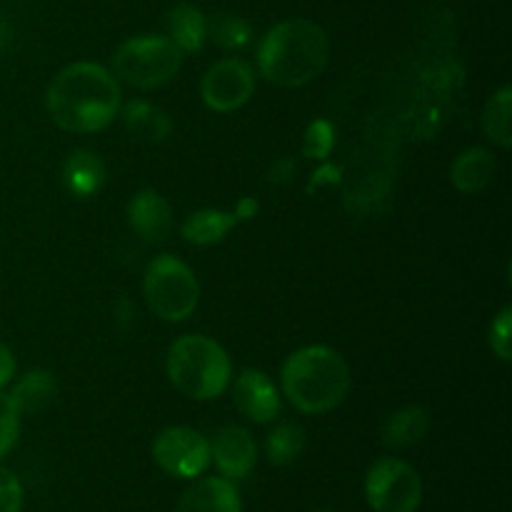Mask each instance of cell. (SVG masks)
<instances>
[{"mask_svg":"<svg viewBox=\"0 0 512 512\" xmlns=\"http://www.w3.org/2000/svg\"><path fill=\"white\" fill-rule=\"evenodd\" d=\"M365 498L373 512H418L423 480L400 458H380L365 475Z\"/></svg>","mask_w":512,"mask_h":512,"instance_id":"cell-7","label":"cell"},{"mask_svg":"<svg viewBox=\"0 0 512 512\" xmlns=\"http://www.w3.org/2000/svg\"><path fill=\"white\" fill-rule=\"evenodd\" d=\"M233 400L240 413L253 423H273L280 415V395L273 380L260 370H245L233 385Z\"/></svg>","mask_w":512,"mask_h":512,"instance_id":"cell-11","label":"cell"},{"mask_svg":"<svg viewBox=\"0 0 512 512\" xmlns=\"http://www.w3.org/2000/svg\"><path fill=\"white\" fill-rule=\"evenodd\" d=\"M510 115H512V88H500L493 98L485 103L483 110V133L498 148H510Z\"/></svg>","mask_w":512,"mask_h":512,"instance_id":"cell-21","label":"cell"},{"mask_svg":"<svg viewBox=\"0 0 512 512\" xmlns=\"http://www.w3.org/2000/svg\"><path fill=\"white\" fill-rule=\"evenodd\" d=\"M45 103L55 125L68 133H98L120 115V85L103 65L73 63L55 75Z\"/></svg>","mask_w":512,"mask_h":512,"instance_id":"cell-1","label":"cell"},{"mask_svg":"<svg viewBox=\"0 0 512 512\" xmlns=\"http://www.w3.org/2000/svg\"><path fill=\"white\" fill-rule=\"evenodd\" d=\"M153 458L163 473L178 480H195L208 470L210 443L193 428H165L153 443Z\"/></svg>","mask_w":512,"mask_h":512,"instance_id":"cell-8","label":"cell"},{"mask_svg":"<svg viewBox=\"0 0 512 512\" xmlns=\"http://www.w3.org/2000/svg\"><path fill=\"white\" fill-rule=\"evenodd\" d=\"M63 180L70 193L78 195V198H90L103 188L105 163L93 150H75L65 160Z\"/></svg>","mask_w":512,"mask_h":512,"instance_id":"cell-18","label":"cell"},{"mask_svg":"<svg viewBox=\"0 0 512 512\" xmlns=\"http://www.w3.org/2000/svg\"><path fill=\"white\" fill-rule=\"evenodd\" d=\"M145 303L165 323H180L193 315L200 300V285L193 270L173 255H158L145 270Z\"/></svg>","mask_w":512,"mask_h":512,"instance_id":"cell-6","label":"cell"},{"mask_svg":"<svg viewBox=\"0 0 512 512\" xmlns=\"http://www.w3.org/2000/svg\"><path fill=\"white\" fill-rule=\"evenodd\" d=\"M128 223L145 243H165L173 230V208L155 190H140L128 205Z\"/></svg>","mask_w":512,"mask_h":512,"instance_id":"cell-12","label":"cell"},{"mask_svg":"<svg viewBox=\"0 0 512 512\" xmlns=\"http://www.w3.org/2000/svg\"><path fill=\"white\" fill-rule=\"evenodd\" d=\"M490 348L498 355L500 360L512 358V310L505 308L498 318L493 320V328H490Z\"/></svg>","mask_w":512,"mask_h":512,"instance_id":"cell-26","label":"cell"},{"mask_svg":"<svg viewBox=\"0 0 512 512\" xmlns=\"http://www.w3.org/2000/svg\"><path fill=\"white\" fill-rule=\"evenodd\" d=\"M123 123L130 138L140 140V143H160V140L168 138L170 128H173L168 113L158 105L145 103V100L125 105Z\"/></svg>","mask_w":512,"mask_h":512,"instance_id":"cell-17","label":"cell"},{"mask_svg":"<svg viewBox=\"0 0 512 512\" xmlns=\"http://www.w3.org/2000/svg\"><path fill=\"white\" fill-rule=\"evenodd\" d=\"M175 512H243V500L233 480L203 478L180 495Z\"/></svg>","mask_w":512,"mask_h":512,"instance_id":"cell-14","label":"cell"},{"mask_svg":"<svg viewBox=\"0 0 512 512\" xmlns=\"http://www.w3.org/2000/svg\"><path fill=\"white\" fill-rule=\"evenodd\" d=\"M23 510V485L0 465V512H20Z\"/></svg>","mask_w":512,"mask_h":512,"instance_id":"cell-27","label":"cell"},{"mask_svg":"<svg viewBox=\"0 0 512 512\" xmlns=\"http://www.w3.org/2000/svg\"><path fill=\"white\" fill-rule=\"evenodd\" d=\"M55 395H58V385H55L53 375L45 370H30L15 383L10 398L18 405L20 415H38L53 405Z\"/></svg>","mask_w":512,"mask_h":512,"instance_id":"cell-20","label":"cell"},{"mask_svg":"<svg viewBox=\"0 0 512 512\" xmlns=\"http://www.w3.org/2000/svg\"><path fill=\"white\" fill-rule=\"evenodd\" d=\"M283 393L295 410L308 415L330 413L350 393V368L343 355L325 345H310L283 365Z\"/></svg>","mask_w":512,"mask_h":512,"instance_id":"cell-3","label":"cell"},{"mask_svg":"<svg viewBox=\"0 0 512 512\" xmlns=\"http://www.w3.org/2000/svg\"><path fill=\"white\" fill-rule=\"evenodd\" d=\"M495 170H498V160L490 150L470 148L455 158L453 168H450V180L460 193L475 195L483 193L493 183Z\"/></svg>","mask_w":512,"mask_h":512,"instance_id":"cell-15","label":"cell"},{"mask_svg":"<svg viewBox=\"0 0 512 512\" xmlns=\"http://www.w3.org/2000/svg\"><path fill=\"white\" fill-rule=\"evenodd\" d=\"M20 410L8 393H0V460L13 450L20 435Z\"/></svg>","mask_w":512,"mask_h":512,"instance_id":"cell-24","label":"cell"},{"mask_svg":"<svg viewBox=\"0 0 512 512\" xmlns=\"http://www.w3.org/2000/svg\"><path fill=\"white\" fill-rule=\"evenodd\" d=\"M15 375V358H13V350L8 348L5 343H0V388L8 385Z\"/></svg>","mask_w":512,"mask_h":512,"instance_id":"cell-28","label":"cell"},{"mask_svg":"<svg viewBox=\"0 0 512 512\" xmlns=\"http://www.w3.org/2000/svg\"><path fill=\"white\" fill-rule=\"evenodd\" d=\"M208 35L225 50H240L253 38V28L245 18L233 13H215L208 18Z\"/></svg>","mask_w":512,"mask_h":512,"instance_id":"cell-23","label":"cell"},{"mask_svg":"<svg viewBox=\"0 0 512 512\" xmlns=\"http://www.w3.org/2000/svg\"><path fill=\"white\" fill-rule=\"evenodd\" d=\"M183 53L168 35H140L115 50L113 73L138 90L160 88L178 75Z\"/></svg>","mask_w":512,"mask_h":512,"instance_id":"cell-5","label":"cell"},{"mask_svg":"<svg viewBox=\"0 0 512 512\" xmlns=\"http://www.w3.org/2000/svg\"><path fill=\"white\" fill-rule=\"evenodd\" d=\"M168 38L180 53H198L208 38V18L190 3L175 5L168 13Z\"/></svg>","mask_w":512,"mask_h":512,"instance_id":"cell-16","label":"cell"},{"mask_svg":"<svg viewBox=\"0 0 512 512\" xmlns=\"http://www.w3.org/2000/svg\"><path fill=\"white\" fill-rule=\"evenodd\" d=\"M255 93V75L245 60L225 58L215 63L203 78V100L215 113H233L243 108Z\"/></svg>","mask_w":512,"mask_h":512,"instance_id":"cell-9","label":"cell"},{"mask_svg":"<svg viewBox=\"0 0 512 512\" xmlns=\"http://www.w3.org/2000/svg\"><path fill=\"white\" fill-rule=\"evenodd\" d=\"M305 450V430L298 423H283L270 430L265 440V453L273 465H290L303 455Z\"/></svg>","mask_w":512,"mask_h":512,"instance_id":"cell-22","label":"cell"},{"mask_svg":"<svg viewBox=\"0 0 512 512\" xmlns=\"http://www.w3.org/2000/svg\"><path fill=\"white\" fill-rule=\"evenodd\" d=\"M430 430V415L418 405H408V408L398 410L390 415L383 425V445L393 450L413 448L420 440L428 435Z\"/></svg>","mask_w":512,"mask_h":512,"instance_id":"cell-19","label":"cell"},{"mask_svg":"<svg viewBox=\"0 0 512 512\" xmlns=\"http://www.w3.org/2000/svg\"><path fill=\"white\" fill-rule=\"evenodd\" d=\"M230 358L205 335H183L168 353V378L193 400H215L230 385Z\"/></svg>","mask_w":512,"mask_h":512,"instance_id":"cell-4","label":"cell"},{"mask_svg":"<svg viewBox=\"0 0 512 512\" xmlns=\"http://www.w3.org/2000/svg\"><path fill=\"white\" fill-rule=\"evenodd\" d=\"M210 443V460L215 468L225 475L228 480H243L248 478L250 470L255 468L258 460V445H255L253 435L238 425H225L213 435Z\"/></svg>","mask_w":512,"mask_h":512,"instance_id":"cell-10","label":"cell"},{"mask_svg":"<svg viewBox=\"0 0 512 512\" xmlns=\"http://www.w3.org/2000/svg\"><path fill=\"white\" fill-rule=\"evenodd\" d=\"M328 58V35L318 23L305 18L278 23L258 48L260 73L280 88H300L315 80L328 65Z\"/></svg>","mask_w":512,"mask_h":512,"instance_id":"cell-2","label":"cell"},{"mask_svg":"<svg viewBox=\"0 0 512 512\" xmlns=\"http://www.w3.org/2000/svg\"><path fill=\"white\" fill-rule=\"evenodd\" d=\"M258 210V203L243 200L238 210H198L183 223V238L193 245L220 243L240 220L250 218Z\"/></svg>","mask_w":512,"mask_h":512,"instance_id":"cell-13","label":"cell"},{"mask_svg":"<svg viewBox=\"0 0 512 512\" xmlns=\"http://www.w3.org/2000/svg\"><path fill=\"white\" fill-rule=\"evenodd\" d=\"M333 145H335V135H333V125H330L328 120H315V123L305 130L303 153L308 155V158H328Z\"/></svg>","mask_w":512,"mask_h":512,"instance_id":"cell-25","label":"cell"}]
</instances>
